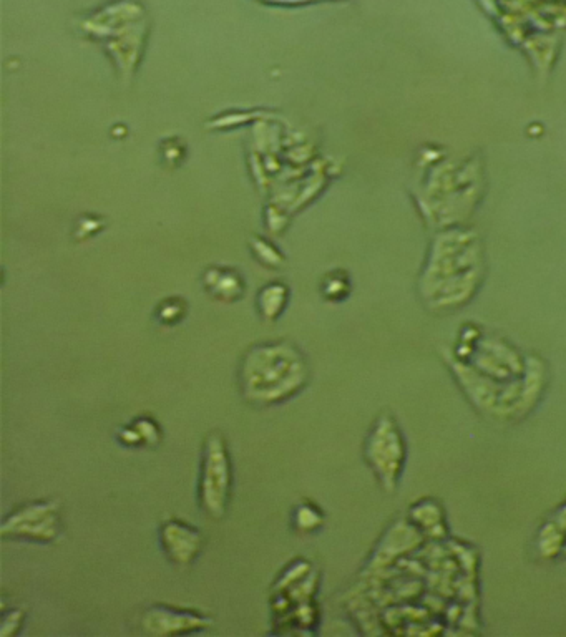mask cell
Wrapping results in <instances>:
<instances>
[{
    "mask_svg": "<svg viewBox=\"0 0 566 637\" xmlns=\"http://www.w3.org/2000/svg\"><path fill=\"white\" fill-rule=\"evenodd\" d=\"M405 442L401 428L389 414L374 422L364 442V460L387 493L396 490L405 463Z\"/></svg>",
    "mask_w": 566,
    "mask_h": 637,
    "instance_id": "3",
    "label": "cell"
},
{
    "mask_svg": "<svg viewBox=\"0 0 566 637\" xmlns=\"http://www.w3.org/2000/svg\"><path fill=\"white\" fill-rule=\"evenodd\" d=\"M117 442L125 448H143L142 438L138 435L137 430L130 424L122 425L118 428Z\"/></svg>",
    "mask_w": 566,
    "mask_h": 637,
    "instance_id": "14",
    "label": "cell"
},
{
    "mask_svg": "<svg viewBox=\"0 0 566 637\" xmlns=\"http://www.w3.org/2000/svg\"><path fill=\"white\" fill-rule=\"evenodd\" d=\"M311 380L308 357L286 339L259 342L238 364L240 394L253 407H276L298 397Z\"/></svg>",
    "mask_w": 566,
    "mask_h": 637,
    "instance_id": "1",
    "label": "cell"
},
{
    "mask_svg": "<svg viewBox=\"0 0 566 637\" xmlns=\"http://www.w3.org/2000/svg\"><path fill=\"white\" fill-rule=\"evenodd\" d=\"M186 314H188V302L181 297H166L155 309V317L163 326L180 324Z\"/></svg>",
    "mask_w": 566,
    "mask_h": 637,
    "instance_id": "10",
    "label": "cell"
},
{
    "mask_svg": "<svg viewBox=\"0 0 566 637\" xmlns=\"http://www.w3.org/2000/svg\"><path fill=\"white\" fill-rule=\"evenodd\" d=\"M62 503L57 498L32 500L15 506L0 526L2 540L30 541L50 545L64 530Z\"/></svg>",
    "mask_w": 566,
    "mask_h": 637,
    "instance_id": "4",
    "label": "cell"
},
{
    "mask_svg": "<svg viewBox=\"0 0 566 637\" xmlns=\"http://www.w3.org/2000/svg\"><path fill=\"white\" fill-rule=\"evenodd\" d=\"M132 425L142 438L143 448H157L163 440L162 425L152 415H138Z\"/></svg>",
    "mask_w": 566,
    "mask_h": 637,
    "instance_id": "11",
    "label": "cell"
},
{
    "mask_svg": "<svg viewBox=\"0 0 566 637\" xmlns=\"http://www.w3.org/2000/svg\"><path fill=\"white\" fill-rule=\"evenodd\" d=\"M203 287L213 299L226 304L243 299L246 292L243 274L233 268L225 266H211L203 274Z\"/></svg>",
    "mask_w": 566,
    "mask_h": 637,
    "instance_id": "7",
    "label": "cell"
},
{
    "mask_svg": "<svg viewBox=\"0 0 566 637\" xmlns=\"http://www.w3.org/2000/svg\"><path fill=\"white\" fill-rule=\"evenodd\" d=\"M324 523H326V515L323 508L309 498L299 501L298 505H294L291 510V528L298 535H314L323 530Z\"/></svg>",
    "mask_w": 566,
    "mask_h": 637,
    "instance_id": "9",
    "label": "cell"
},
{
    "mask_svg": "<svg viewBox=\"0 0 566 637\" xmlns=\"http://www.w3.org/2000/svg\"><path fill=\"white\" fill-rule=\"evenodd\" d=\"M158 541L166 560L178 569L195 565L206 545L203 531L180 518L162 521L158 528Z\"/></svg>",
    "mask_w": 566,
    "mask_h": 637,
    "instance_id": "6",
    "label": "cell"
},
{
    "mask_svg": "<svg viewBox=\"0 0 566 637\" xmlns=\"http://www.w3.org/2000/svg\"><path fill=\"white\" fill-rule=\"evenodd\" d=\"M25 613L22 609H10L2 614V631L0 634L4 637L15 636L19 634L20 629L24 626Z\"/></svg>",
    "mask_w": 566,
    "mask_h": 637,
    "instance_id": "13",
    "label": "cell"
},
{
    "mask_svg": "<svg viewBox=\"0 0 566 637\" xmlns=\"http://www.w3.org/2000/svg\"><path fill=\"white\" fill-rule=\"evenodd\" d=\"M351 291V284H349V278L344 271H334V273L327 274L321 284V292H323L324 299L331 302H341L349 296Z\"/></svg>",
    "mask_w": 566,
    "mask_h": 637,
    "instance_id": "12",
    "label": "cell"
},
{
    "mask_svg": "<svg viewBox=\"0 0 566 637\" xmlns=\"http://www.w3.org/2000/svg\"><path fill=\"white\" fill-rule=\"evenodd\" d=\"M235 490V467L225 433L213 430L201 447L200 470L196 485L198 508L210 520L220 521L228 515Z\"/></svg>",
    "mask_w": 566,
    "mask_h": 637,
    "instance_id": "2",
    "label": "cell"
},
{
    "mask_svg": "<svg viewBox=\"0 0 566 637\" xmlns=\"http://www.w3.org/2000/svg\"><path fill=\"white\" fill-rule=\"evenodd\" d=\"M289 287L284 283H269L261 287L256 297L259 316L263 321H278L288 306Z\"/></svg>",
    "mask_w": 566,
    "mask_h": 637,
    "instance_id": "8",
    "label": "cell"
},
{
    "mask_svg": "<svg viewBox=\"0 0 566 637\" xmlns=\"http://www.w3.org/2000/svg\"><path fill=\"white\" fill-rule=\"evenodd\" d=\"M143 634L153 637L186 636L213 628L215 619L198 609L178 608L171 604H152L138 619Z\"/></svg>",
    "mask_w": 566,
    "mask_h": 637,
    "instance_id": "5",
    "label": "cell"
}]
</instances>
